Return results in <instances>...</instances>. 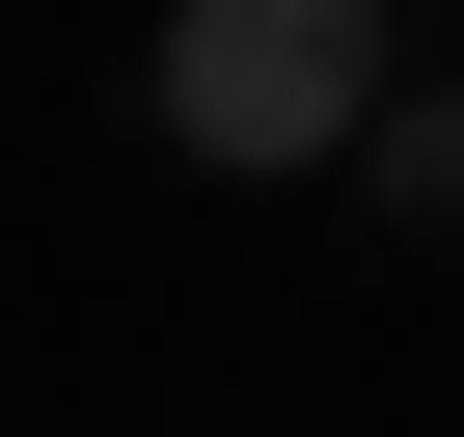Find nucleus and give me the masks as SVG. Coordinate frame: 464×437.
<instances>
[{
	"label": "nucleus",
	"mask_w": 464,
	"mask_h": 437,
	"mask_svg": "<svg viewBox=\"0 0 464 437\" xmlns=\"http://www.w3.org/2000/svg\"><path fill=\"white\" fill-rule=\"evenodd\" d=\"M355 110H382V0H164V137L191 164H355Z\"/></svg>",
	"instance_id": "f257e3e1"
},
{
	"label": "nucleus",
	"mask_w": 464,
	"mask_h": 437,
	"mask_svg": "<svg viewBox=\"0 0 464 437\" xmlns=\"http://www.w3.org/2000/svg\"><path fill=\"white\" fill-rule=\"evenodd\" d=\"M355 191L410 218V247H464V83H382L355 110Z\"/></svg>",
	"instance_id": "f03ea898"
}]
</instances>
